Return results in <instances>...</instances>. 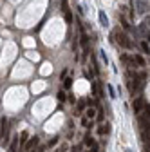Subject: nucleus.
Wrapping results in <instances>:
<instances>
[{"label": "nucleus", "mask_w": 150, "mask_h": 152, "mask_svg": "<svg viewBox=\"0 0 150 152\" xmlns=\"http://www.w3.org/2000/svg\"><path fill=\"white\" fill-rule=\"evenodd\" d=\"M112 36L116 38V42L121 45V47H125V49H134L136 45H134V42L130 40V36L127 34V33H123L121 29H116L114 33H112Z\"/></svg>", "instance_id": "f257e3e1"}, {"label": "nucleus", "mask_w": 150, "mask_h": 152, "mask_svg": "<svg viewBox=\"0 0 150 152\" xmlns=\"http://www.w3.org/2000/svg\"><path fill=\"white\" fill-rule=\"evenodd\" d=\"M62 11H63V15H65V22L71 24V22H72V15H71V9H69L67 0H62Z\"/></svg>", "instance_id": "f03ea898"}, {"label": "nucleus", "mask_w": 150, "mask_h": 152, "mask_svg": "<svg viewBox=\"0 0 150 152\" xmlns=\"http://www.w3.org/2000/svg\"><path fill=\"white\" fill-rule=\"evenodd\" d=\"M143 107H145L143 100H141V98H136V100H134V103H132L134 112H136V114H141V112H143Z\"/></svg>", "instance_id": "7ed1b4c3"}, {"label": "nucleus", "mask_w": 150, "mask_h": 152, "mask_svg": "<svg viewBox=\"0 0 150 152\" xmlns=\"http://www.w3.org/2000/svg\"><path fill=\"white\" fill-rule=\"evenodd\" d=\"M36 145H38V138H36V136H33L31 140H27V141H25V145H24V150H27V152H29V150H33Z\"/></svg>", "instance_id": "20e7f679"}, {"label": "nucleus", "mask_w": 150, "mask_h": 152, "mask_svg": "<svg viewBox=\"0 0 150 152\" xmlns=\"http://www.w3.org/2000/svg\"><path fill=\"white\" fill-rule=\"evenodd\" d=\"M18 141H20V136H13L11 138V141H9V152H16V148H18Z\"/></svg>", "instance_id": "39448f33"}, {"label": "nucleus", "mask_w": 150, "mask_h": 152, "mask_svg": "<svg viewBox=\"0 0 150 152\" xmlns=\"http://www.w3.org/2000/svg\"><path fill=\"white\" fill-rule=\"evenodd\" d=\"M145 11H146V4L141 2V0H136V13L138 15H143Z\"/></svg>", "instance_id": "423d86ee"}, {"label": "nucleus", "mask_w": 150, "mask_h": 152, "mask_svg": "<svg viewBox=\"0 0 150 152\" xmlns=\"http://www.w3.org/2000/svg\"><path fill=\"white\" fill-rule=\"evenodd\" d=\"M108 132H110V125H108V123H107V125H105V123H101V125L98 127V134H101V136H103V134H108Z\"/></svg>", "instance_id": "0eeeda50"}, {"label": "nucleus", "mask_w": 150, "mask_h": 152, "mask_svg": "<svg viewBox=\"0 0 150 152\" xmlns=\"http://www.w3.org/2000/svg\"><path fill=\"white\" fill-rule=\"evenodd\" d=\"M98 16H100V24H101L103 27H107V26H108V18H107L105 11H100V15H98Z\"/></svg>", "instance_id": "6e6552de"}, {"label": "nucleus", "mask_w": 150, "mask_h": 152, "mask_svg": "<svg viewBox=\"0 0 150 152\" xmlns=\"http://www.w3.org/2000/svg\"><path fill=\"white\" fill-rule=\"evenodd\" d=\"M96 116H98L96 109H94V107H89V109H87V118H89V120H94Z\"/></svg>", "instance_id": "1a4fd4ad"}, {"label": "nucleus", "mask_w": 150, "mask_h": 152, "mask_svg": "<svg viewBox=\"0 0 150 152\" xmlns=\"http://www.w3.org/2000/svg\"><path fill=\"white\" fill-rule=\"evenodd\" d=\"M134 60H136V64H138V65H145L143 56H139V54H134Z\"/></svg>", "instance_id": "9d476101"}, {"label": "nucleus", "mask_w": 150, "mask_h": 152, "mask_svg": "<svg viewBox=\"0 0 150 152\" xmlns=\"http://www.w3.org/2000/svg\"><path fill=\"white\" fill-rule=\"evenodd\" d=\"M107 89H108L110 98H116V91H114V87H112V85H107Z\"/></svg>", "instance_id": "9b49d317"}, {"label": "nucleus", "mask_w": 150, "mask_h": 152, "mask_svg": "<svg viewBox=\"0 0 150 152\" xmlns=\"http://www.w3.org/2000/svg\"><path fill=\"white\" fill-rule=\"evenodd\" d=\"M85 145H87V147H90V145L94 147V141H92V138H90V136H87V138H85Z\"/></svg>", "instance_id": "f8f14e48"}, {"label": "nucleus", "mask_w": 150, "mask_h": 152, "mask_svg": "<svg viewBox=\"0 0 150 152\" xmlns=\"http://www.w3.org/2000/svg\"><path fill=\"white\" fill-rule=\"evenodd\" d=\"M58 100H60V102H65V92H63V91L58 92Z\"/></svg>", "instance_id": "ddd939ff"}, {"label": "nucleus", "mask_w": 150, "mask_h": 152, "mask_svg": "<svg viewBox=\"0 0 150 152\" xmlns=\"http://www.w3.org/2000/svg\"><path fill=\"white\" fill-rule=\"evenodd\" d=\"M63 82H65V87H67V89H69V87L72 85V78H65Z\"/></svg>", "instance_id": "4468645a"}, {"label": "nucleus", "mask_w": 150, "mask_h": 152, "mask_svg": "<svg viewBox=\"0 0 150 152\" xmlns=\"http://www.w3.org/2000/svg\"><path fill=\"white\" fill-rule=\"evenodd\" d=\"M56 143H58V138H52V140L49 141V147H54Z\"/></svg>", "instance_id": "2eb2a0df"}, {"label": "nucleus", "mask_w": 150, "mask_h": 152, "mask_svg": "<svg viewBox=\"0 0 150 152\" xmlns=\"http://www.w3.org/2000/svg\"><path fill=\"white\" fill-rule=\"evenodd\" d=\"M25 140H27V132H22V145H25Z\"/></svg>", "instance_id": "dca6fc26"}, {"label": "nucleus", "mask_w": 150, "mask_h": 152, "mask_svg": "<svg viewBox=\"0 0 150 152\" xmlns=\"http://www.w3.org/2000/svg\"><path fill=\"white\" fill-rule=\"evenodd\" d=\"M141 49H143L145 53H150V49H148V45H146V44H141Z\"/></svg>", "instance_id": "f3484780"}, {"label": "nucleus", "mask_w": 150, "mask_h": 152, "mask_svg": "<svg viewBox=\"0 0 150 152\" xmlns=\"http://www.w3.org/2000/svg\"><path fill=\"white\" fill-rule=\"evenodd\" d=\"M4 141V136H2V130H0V143H2Z\"/></svg>", "instance_id": "a211bd4d"}, {"label": "nucleus", "mask_w": 150, "mask_h": 152, "mask_svg": "<svg viewBox=\"0 0 150 152\" xmlns=\"http://www.w3.org/2000/svg\"><path fill=\"white\" fill-rule=\"evenodd\" d=\"M127 152H130V150H127Z\"/></svg>", "instance_id": "6ab92c4d"}]
</instances>
